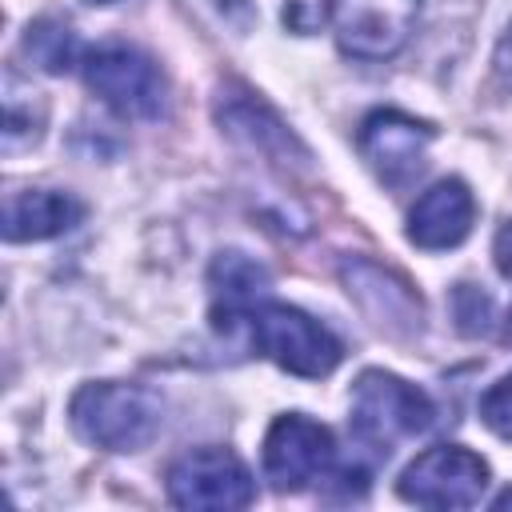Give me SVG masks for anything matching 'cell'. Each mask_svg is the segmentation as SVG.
<instances>
[{"label": "cell", "instance_id": "obj_1", "mask_svg": "<svg viewBox=\"0 0 512 512\" xmlns=\"http://www.w3.org/2000/svg\"><path fill=\"white\" fill-rule=\"evenodd\" d=\"M72 428L104 452H140L164 424V404L152 388L100 380L72 396Z\"/></svg>", "mask_w": 512, "mask_h": 512}, {"label": "cell", "instance_id": "obj_2", "mask_svg": "<svg viewBox=\"0 0 512 512\" xmlns=\"http://www.w3.org/2000/svg\"><path fill=\"white\" fill-rule=\"evenodd\" d=\"M432 416H436L432 400L416 384H408L392 372L368 368L352 384V416H348L352 436L380 456H388L400 440L424 432L432 424Z\"/></svg>", "mask_w": 512, "mask_h": 512}, {"label": "cell", "instance_id": "obj_3", "mask_svg": "<svg viewBox=\"0 0 512 512\" xmlns=\"http://www.w3.org/2000/svg\"><path fill=\"white\" fill-rule=\"evenodd\" d=\"M248 328H252V344L256 352H264L272 364H280L284 372L292 376H308V380H320L328 376L344 348L340 340L320 324L312 320L308 312L292 308V304H260L252 316H248Z\"/></svg>", "mask_w": 512, "mask_h": 512}, {"label": "cell", "instance_id": "obj_4", "mask_svg": "<svg viewBox=\"0 0 512 512\" xmlns=\"http://www.w3.org/2000/svg\"><path fill=\"white\" fill-rule=\"evenodd\" d=\"M84 80L88 88L120 116L128 120H152L164 108V72L152 56H144L132 44H100L84 56Z\"/></svg>", "mask_w": 512, "mask_h": 512}, {"label": "cell", "instance_id": "obj_5", "mask_svg": "<svg viewBox=\"0 0 512 512\" xmlns=\"http://www.w3.org/2000/svg\"><path fill=\"white\" fill-rule=\"evenodd\" d=\"M168 500L176 508L228 512V508H248L256 500V484L236 452L192 448V452L176 456L168 468Z\"/></svg>", "mask_w": 512, "mask_h": 512}, {"label": "cell", "instance_id": "obj_6", "mask_svg": "<svg viewBox=\"0 0 512 512\" xmlns=\"http://www.w3.org/2000/svg\"><path fill=\"white\" fill-rule=\"evenodd\" d=\"M484 488L488 464L460 444H436L420 452L396 484V492L420 508H472L484 496Z\"/></svg>", "mask_w": 512, "mask_h": 512}, {"label": "cell", "instance_id": "obj_7", "mask_svg": "<svg viewBox=\"0 0 512 512\" xmlns=\"http://www.w3.org/2000/svg\"><path fill=\"white\" fill-rule=\"evenodd\" d=\"M336 44L356 60L396 56L420 16V0H328Z\"/></svg>", "mask_w": 512, "mask_h": 512}, {"label": "cell", "instance_id": "obj_8", "mask_svg": "<svg viewBox=\"0 0 512 512\" xmlns=\"http://www.w3.org/2000/svg\"><path fill=\"white\" fill-rule=\"evenodd\" d=\"M336 460L332 432L304 412L276 416L264 436V476L280 492H300L312 480H324Z\"/></svg>", "mask_w": 512, "mask_h": 512}, {"label": "cell", "instance_id": "obj_9", "mask_svg": "<svg viewBox=\"0 0 512 512\" xmlns=\"http://www.w3.org/2000/svg\"><path fill=\"white\" fill-rule=\"evenodd\" d=\"M432 136H436L432 124L412 120L396 108H376L372 116H364L356 132V148L388 188H404L424 168V152Z\"/></svg>", "mask_w": 512, "mask_h": 512}, {"label": "cell", "instance_id": "obj_10", "mask_svg": "<svg viewBox=\"0 0 512 512\" xmlns=\"http://www.w3.org/2000/svg\"><path fill=\"white\" fill-rule=\"evenodd\" d=\"M476 220V200L464 180H440L408 212V240L424 252H444L456 248Z\"/></svg>", "mask_w": 512, "mask_h": 512}, {"label": "cell", "instance_id": "obj_11", "mask_svg": "<svg viewBox=\"0 0 512 512\" xmlns=\"http://www.w3.org/2000/svg\"><path fill=\"white\" fill-rule=\"evenodd\" d=\"M216 120L224 124L228 136H236L240 144H248L252 152L276 160V164H288V156H300L308 160L304 144L288 132V124L252 92L244 88H228L220 92V104H216Z\"/></svg>", "mask_w": 512, "mask_h": 512}, {"label": "cell", "instance_id": "obj_12", "mask_svg": "<svg viewBox=\"0 0 512 512\" xmlns=\"http://www.w3.org/2000/svg\"><path fill=\"white\" fill-rule=\"evenodd\" d=\"M344 284H348V296L372 316V324H380L388 332L420 328V296H416V288L404 284L400 276H392L388 268H380L372 260H348L344 264Z\"/></svg>", "mask_w": 512, "mask_h": 512}, {"label": "cell", "instance_id": "obj_13", "mask_svg": "<svg viewBox=\"0 0 512 512\" xmlns=\"http://www.w3.org/2000/svg\"><path fill=\"white\" fill-rule=\"evenodd\" d=\"M208 284H212V320H216V328L228 332L264 304L268 268L244 252H220L208 268Z\"/></svg>", "mask_w": 512, "mask_h": 512}, {"label": "cell", "instance_id": "obj_14", "mask_svg": "<svg viewBox=\"0 0 512 512\" xmlns=\"http://www.w3.org/2000/svg\"><path fill=\"white\" fill-rule=\"evenodd\" d=\"M84 204L68 192H52V188H28V192H12L4 200V240L24 244V240H52L60 232H68L72 224H80Z\"/></svg>", "mask_w": 512, "mask_h": 512}, {"label": "cell", "instance_id": "obj_15", "mask_svg": "<svg viewBox=\"0 0 512 512\" xmlns=\"http://www.w3.org/2000/svg\"><path fill=\"white\" fill-rule=\"evenodd\" d=\"M24 52L44 72H68L76 64V36L64 20H36L24 32Z\"/></svg>", "mask_w": 512, "mask_h": 512}, {"label": "cell", "instance_id": "obj_16", "mask_svg": "<svg viewBox=\"0 0 512 512\" xmlns=\"http://www.w3.org/2000/svg\"><path fill=\"white\" fill-rule=\"evenodd\" d=\"M480 420L500 436L512 440V372L504 380H496L484 396H480Z\"/></svg>", "mask_w": 512, "mask_h": 512}, {"label": "cell", "instance_id": "obj_17", "mask_svg": "<svg viewBox=\"0 0 512 512\" xmlns=\"http://www.w3.org/2000/svg\"><path fill=\"white\" fill-rule=\"evenodd\" d=\"M452 304H456L460 332H468V336H484V332H488V324H492V300H488L480 288L460 284L456 296H452Z\"/></svg>", "mask_w": 512, "mask_h": 512}, {"label": "cell", "instance_id": "obj_18", "mask_svg": "<svg viewBox=\"0 0 512 512\" xmlns=\"http://www.w3.org/2000/svg\"><path fill=\"white\" fill-rule=\"evenodd\" d=\"M196 8H204L216 24H224V28L236 32V36H244V32L252 28V20H256L252 0H196Z\"/></svg>", "mask_w": 512, "mask_h": 512}, {"label": "cell", "instance_id": "obj_19", "mask_svg": "<svg viewBox=\"0 0 512 512\" xmlns=\"http://www.w3.org/2000/svg\"><path fill=\"white\" fill-rule=\"evenodd\" d=\"M492 72H496V84L512 92V28L500 36V44L492 52Z\"/></svg>", "mask_w": 512, "mask_h": 512}, {"label": "cell", "instance_id": "obj_20", "mask_svg": "<svg viewBox=\"0 0 512 512\" xmlns=\"http://www.w3.org/2000/svg\"><path fill=\"white\" fill-rule=\"evenodd\" d=\"M492 256H496L500 276H508V280H512V220H504V224H500L496 244H492Z\"/></svg>", "mask_w": 512, "mask_h": 512}, {"label": "cell", "instance_id": "obj_21", "mask_svg": "<svg viewBox=\"0 0 512 512\" xmlns=\"http://www.w3.org/2000/svg\"><path fill=\"white\" fill-rule=\"evenodd\" d=\"M496 508H512V488L504 496H496Z\"/></svg>", "mask_w": 512, "mask_h": 512}, {"label": "cell", "instance_id": "obj_22", "mask_svg": "<svg viewBox=\"0 0 512 512\" xmlns=\"http://www.w3.org/2000/svg\"><path fill=\"white\" fill-rule=\"evenodd\" d=\"M504 340H512V312H508V324H504Z\"/></svg>", "mask_w": 512, "mask_h": 512}, {"label": "cell", "instance_id": "obj_23", "mask_svg": "<svg viewBox=\"0 0 512 512\" xmlns=\"http://www.w3.org/2000/svg\"><path fill=\"white\" fill-rule=\"evenodd\" d=\"M84 4H116V0H84Z\"/></svg>", "mask_w": 512, "mask_h": 512}]
</instances>
